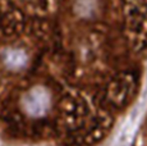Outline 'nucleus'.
Instances as JSON below:
<instances>
[{"mask_svg":"<svg viewBox=\"0 0 147 146\" xmlns=\"http://www.w3.org/2000/svg\"><path fill=\"white\" fill-rule=\"evenodd\" d=\"M7 58H8L9 66H13V67L21 66V64H23V62H24V55L19 51H12Z\"/></svg>","mask_w":147,"mask_h":146,"instance_id":"nucleus-2","label":"nucleus"},{"mask_svg":"<svg viewBox=\"0 0 147 146\" xmlns=\"http://www.w3.org/2000/svg\"><path fill=\"white\" fill-rule=\"evenodd\" d=\"M49 105V97L45 90L42 89H35L27 94L24 99V106L27 112L32 116H40L46 110Z\"/></svg>","mask_w":147,"mask_h":146,"instance_id":"nucleus-1","label":"nucleus"}]
</instances>
